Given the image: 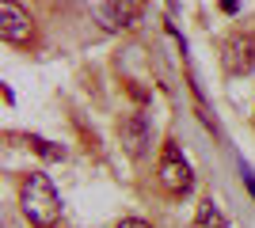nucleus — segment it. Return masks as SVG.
Returning a JSON list of instances; mask_svg holds the SVG:
<instances>
[{
	"instance_id": "f257e3e1",
	"label": "nucleus",
	"mask_w": 255,
	"mask_h": 228,
	"mask_svg": "<svg viewBox=\"0 0 255 228\" xmlns=\"http://www.w3.org/2000/svg\"><path fill=\"white\" fill-rule=\"evenodd\" d=\"M19 209H23V217H27L31 228H57V221H61V194L50 183V175H42V171L23 175Z\"/></svg>"
},
{
	"instance_id": "f03ea898",
	"label": "nucleus",
	"mask_w": 255,
	"mask_h": 228,
	"mask_svg": "<svg viewBox=\"0 0 255 228\" xmlns=\"http://www.w3.org/2000/svg\"><path fill=\"white\" fill-rule=\"evenodd\" d=\"M156 179L168 194H191L194 190V171H191V163H187V156H183V149L175 141H164V149H160Z\"/></svg>"
},
{
	"instance_id": "7ed1b4c3",
	"label": "nucleus",
	"mask_w": 255,
	"mask_h": 228,
	"mask_svg": "<svg viewBox=\"0 0 255 228\" xmlns=\"http://www.w3.org/2000/svg\"><path fill=\"white\" fill-rule=\"evenodd\" d=\"M221 65L229 76H252L255 73V27L233 31L221 46Z\"/></svg>"
},
{
	"instance_id": "20e7f679",
	"label": "nucleus",
	"mask_w": 255,
	"mask_h": 228,
	"mask_svg": "<svg viewBox=\"0 0 255 228\" xmlns=\"http://www.w3.org/2000/svg\"><path fill=\"white\" fill-rule=\"evenodd\" d=\"M115 133H118L122 149H126L133 160H141V156L149 152V145H152V122H149L145 110H129V114H122L118 126H115Z\"/></svg>"
},
{
	"instance_id": "39448f33",
	"label": "nucleus",
	"mask_w": 255,
	"mask_h": 228,
	"mask_svg": "<svg viewBox=\"0 0 255 228\" xmlns=\"http://www.w3.org/2000/svg\"><path fill=\"white\" fill-rule=\"evenodd\" d=\"M145 15V0H103L96 8V19L103 31H133Z\"/></svg>"
},
{
	"instance_id": "423d86ee",
	"label": "nucleus",
	"mask_w": 255,
	"mask_h": 228,
	"mask_svg": "<svg viewBox=\"0 0 255 228\" xmlns=\"http://www.w3.org/2000/svg\"><path fill=\"white\" fill-rule=\"evenodd\" d=\"M31 34H34V23L19 8V0H0V38L11 46H23L31 42Z\"/></svg>"
},
{
	"instance_id": "0eeeda50",
	"label": "nucleus",
	"mask_w": 255,
	"mask_h": 228,
	"mask_svg": "<svg viewBox=\"0 0 255 228\" xmlns=\"http://www.w3.org/2000/svg\"><path fill=\"white\" fill-rule=\"evenodd\" d=\"M194 228H229V217L213 206V198H206L198 206V217H194Z\"/></svg>"
},
{
	"instance_id": "6e6552de",
	"label": "nucleus",
	"mask_w": 255,
	"mask_h": 228,
	"mask_svg": "<svg viewBox=\"0 0 255 228\" xmlns=\"http://www.w3.org/2000/svg\"><path fill=\"white\" fill-rule=\"evenodd\" d=\"M27 145H31L38 156H46V160H65V149L53 145V141H46V137H27Z\"/></svg>"
},
{
	"instance_id": "1a4fd4ad",
	"label": "nucleus",
	"mask_w": 255,
	"mask_h": 228,
	"mask_svg": "<svg viewBox=\"0 0 255 228\" xmlns=\"http://www.w3.org/2000/svg\"><path fill=\"white\" fill-rule=\"evenodd\" d=\"M115 228H152L149 221H141V217H126V221H118Z\"/></svg>"
},
{
	"instance_id": "9d476101",
	"label": "nucleus",
	"mask_w": 255,
	"mask_h": 228,
	"mask_svg": "<svg viewBox=\"0 0 255 228\" xmlns=\"http://www.w3.org/2000/svg\"><path fill=\"white\" fill-rule=\"evenodd\" d=\"M236 8H240V4H236V0H221V11H229V15H233Z\"/></svg>"
}]
</instances>
